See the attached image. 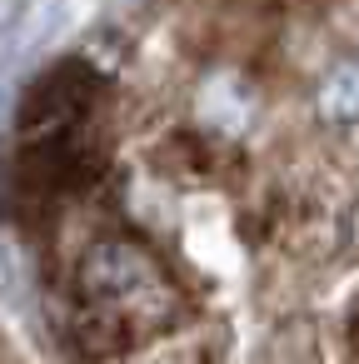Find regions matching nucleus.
<instances>
[{
  "label": "nucleus",
  "mask_w": 359,
  "mask_h": 364,
  "mask_svg": "<svg viewBox=\"0 0 359 364\" xmlns=\"http://www.w3.org/2000/svg\"><path fill=\"white\" fill-rule=\"evenodd\" d=\"M85 299L100 309H115L120 319H160L170 309L165 274L135 250V245H100L85 259Z\"/></svg>",
  "instance_id": "nucleus-1"
}]
</instances>
